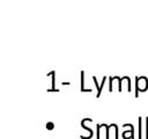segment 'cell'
Returning a JSON list of instances; mask_svg holds the SVG:
<instances>
[{
  "label": "cell",
  "mask_w": 148,
  "mask_h": 139,
  "mask_svg": "<svg viewBox=\"0 0 148 139\" xmlns=\"http://www.w3.org/2000/svg\"><path fill=\"white\" fill-rule=\"evenodd\" d=\"M123 127H130V131H124L123 132V138L124 139H133L134 138V129L132 124H124Z\"/></svg>",
  "instance_id": "cell-3"
},
{
  "label": "cell",
  "mask_w": 148,
  "mask_h": 139,
  "mask_svg": "<svg viewBox=\"0 0 148 139\" xmlns=\"http://www.w3.org/2000/svg\"><path fill=\"white\" fill-rule=\"evenodd\" d=\"M80 74H81V88H80L81 92H92L91 89H86L84 88V83H86L84 82V71H81Z\"/></svg>",
  "instance_id": "cell-5"
},
{
  "label": "cell",
  "mask_w": 148,
  "mask_h": 139,
  "mask_svg": "<svg viewBox=\"0 0 148 139\" xmlns=\"http://www.w3.org/2000/svg\"><path fill=\"white\" fill-rule=\"evenodd\" d=\"M145 123H146V126H145V131H146V138L148 139V116L145 118Z\"/></svg>",
  "instance_id": "cell-10"
},
{
  "label": "cell",
  "mask_w": 148,
  "mask_h": 139,
  "mask_svg": "<svg viewBox=\"0 0 148 139\" xmlns=\"http://www.w3.org/2000/svg\"><path fill=\"white\" fill-rule=\"evenodd\" d=\"M113 80H116V76H110L109 78V92H112V88H113Z\"/></svg>",
  "instance_id": "cell-9"
},
{
  "label": "cell",
  "mask_w": 148,
  "mask_h": 139,
  "mask_svg": "<svg viewBox=\"0 0 148 139\" xmlns=\"http://www.w3.org/2000/svg\"><path fill=\"white\" fill-rule=\"evenodd\" d=\"M64 85H66V86H68V85H69V82H62V86H64Z\"/></svg>",
  "instance_id": "cell-14"
},
{
  "label": "cell",
  "mask_w": 148,
  "mask_h": 139,
  "mask_svg": "<svg viewBox=\"0 0 148 139\" xmlns=\"http://www.w3.org/2000/svg\"><path fill=\"white\" fill-rule=\"evenodd\" d=\"M47 75H50L52 78V87L50 89H47V92H59V89H57L54 86H56V72L54 71H51L50 73H47Z\"/></svg>",
  "instance_id": "cell-4"
},
{
  "label": "cell",
  "mask_w": 148,
  "mask_h": 139,
  "mask_svg": "<svg viewBox=\"0 0 148 139\" xmlns=\"http://www.w3.org/2000/svg\"><path fill=\"white\" fill-rule=\"evenodd\" d=\"M148 89V79L146 76H135V97L139 96V92H146Z\"/></svg>",
  "instance_id": "cell-1"
},
{
  "label": "cell",
  "mask_w": 148,
  "mask_h": 139,
  "mask_svg": "<svg viewBox=\"0 0 148 139\" xmlns=\"http://www.w3.org/2000/svg\"><path fill=\"white\" fill-rule=\"evenodd\" d=\"M110 126H111V127H114V130H116V139H118V138H119V134H118V126H117L116 124H110Z\"/></svg>",
  "instance_id": "cell-12"
},
{
  "label": "cell",
  "mask_w": 148,
  "mask_h": 139,
  "mask_svg": "<svg viewBox=\"0 0 148 139\" xmlns=\"http://www.w3.org/2000/svg\"><path fill=\"white\" fill-rule=\"evenodd\" d=\"M92 81L95 82V86H96V88H97V94H96V97H99V96H101V93H102V90H101V85L97 82L96 76H92Z\"/></svg>",
  "instance_id": "cell-6"
},
{
  "label": "cell",
  "mask_w": 148,
  "mask_h": 139,
  "mask_svg": "<svg viewBox=\"0 0 148 139\" xmlns=\"http://www.w3.org/2000/svg\"><path fill=\"white\" fill-rule=\"evenodd\" d=\"M88 122H92V119H91V118H84V119H82V120H81V126H82L83 129H86V130L89 132V136H88V137L80 136V138H81V139H90V138H92L94 131H92V129H90V127H88V126H87V123H88Z\"/></svg>",
  "instance_id": "cell-2"
},
{
  "label": "cell",
  "mask_w": 148,
  "mask_h": 139,
  "mask_svg": "<svg viewBox=\"0 0 148 139\" xmlns=\"http://www.w3.org/2000/svg\"><path fill=\"white\" fill-rule=\"evenodd\" d=\"M138 123H139V132H138V137L139 139L141 138V131H142V117L138 118Z\"/></svg>",
  "instance_id": "cell-7"
},
{
  "label": "cell",
  "mask_w": 148,
  "mask_h": 139,
  "mask_svg": "<svg viewBox=\"0 0 148 139\" xmlns=\"http://www.w3.org/2000/svg\"><path fill=\"white\" fill-rule=\"evenodd\" d=\"M46 129H47V130H53V129H54V124H53L52 122H47V123H46Z\"/></svg>",
  "instance_id": "cell-11"
},
{
  "label": "cell",
  "mask_w": 148,
  "mask_h": 139,
  "mask_svg": "<svg viewBox=\"0 0 148 139\" xmlns=\"http://www.w3.org/2000/svg\"><path fill=\"white\" fill-rule=\"evenodd\" d=\"M101 127H103V124H97L96 125V138H101Z\"/></svg>",
  "instance_id": "cell-8"
},
{
  "label": "cell",
  "mask_w": 148,
  "mask_h": 139,
  "mask_svg": "<svg viewBox=\"0 0 148 139\" xmlns=\"http://www.w3.org/2000/svg\"><path fill=\"white\" fill-rule=\"evenodd\" d=\"M126 81H127V90H128V93H130V92H131V79H130V76H127Z\"/></svg>",
  "instance_id": "cell-13"
}]
</instances>
